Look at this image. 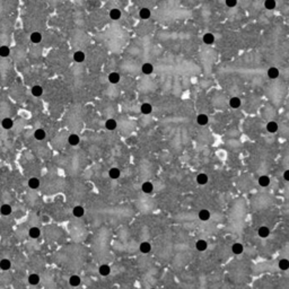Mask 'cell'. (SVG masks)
Masks as SVG:
<instances>
[{
  "label": "cell",
  "mask_w": 289,
  "mask_h": 289,
  "mask_svg": "<svg viewBox=\"0 0 289 289\" xmlns=\"http://www.w3.org/2000/svg\"><path fill=\"white\" fill-rule=\"evenodd\" d=\"M267 75L270 79H277L280 75V71H279L278 68L276 67H270L267 71Z\"/></svg>",
  "instance_id": "cell-2"
},
{
  "label": "cell",
  "mask_w": 289,
  "mask_h": 289,
  "mask_svg": "<svg viewBox=\"0 0 289 289\" xmlns=\"http://www.w3.org/2000/svg\"><path fill=\"white\" fill-rule=\"evenodd\" d=\"M98 272H99L101 276H103V277H106V276H109L111 273V268L107 264H102L101 267L98 268Z\"/></svg>",
  "instance_id": "cell-21"
},
{
  "label": "cell",
  "mask_w": 289,
  "mask_h": 289,
  "mask_svg": "<svg viewBox=\"0 0 289 289\" xmlns=\"http://www.w3.org/2000/svg\"><path fill=\"white\" fill-rule=\"evenodd\" d=\"M150 16H152V11H150L149 8H147V7H143V8H141L139 10V17H140L141 19L146 20L148 18H150Z\"/></svg>",
  "instance_id": "cell-6"
},
{
  "label": "cell",
  "mask_w": 289,
  "mask_h": 289,
  "mask_svg": "<svg viewBox=\"0 0 289 289\" xmlns=\"http://www.w3.org/2000/svg\"><path fill=\"white\" fill-rule=\"evenodd\" d=\"M11 268V262L9 261L8 259H3L0 260V269L3 271H7Z\"/></svg>",
  "instance_id": "cell-26"
},
{
  "label": "cell",
  "mask_w": 289,
  "mask_h": 289,
  "mask_svg": "<svg viewBox=\"0 0 289 289\" xmlns=\"http://www.w3.org/2000/svg\"><path fill=\"white\" fill-rule=\"evenodd\" d=\"M45 137H46V133L43 129H36L34 131V138L36 140H44Z\"/></svg>",
  "instance_id": "cell-24"
},
{
  "label": "cell",
  "mask_w": 289,
  "mask_h": 289,
  "mask_svg": "<svg viewBox=\"0 0 289 289\" xmlns=\"http://www.w3.org/2000/svg\"><path fill=\"white\" fill-rule=\"evenodd\" d=\"M278 267L280 270H284V271H286V270L289 269V260L288 259H281L280 261L278 262Z\"/></svg>",
  "instance_id": "cell-34"
},
{
  "label": "cell",
  "mask_w": 289,
  "mask_h": 289,
  "mask_svg": "<svg viewBox=\"0 0 289 289\" xmlns=\"http://www.w3.org/2000/svg\"><path fill=\"white\" fill-rule=\"evenodd\" d=\"M258 182H259V184H260V186H262V188H267V186L270 185L271 181H270L269 176H267V175H262V176L259 177Z\"/></svg>",
  "instance_id": "cell-12"
},
{
  "label": "cell",
  "mask_w": 289,
  "mask_h": 289,
  "mask_svg": "<svg viewBox=\"0 0 289 289\" xmlns=\"http://www.w3.org/2000/svg\"><path fill=\"white\" fill-rule=\"evenodd\" d=\"M79 141H80L79 136L76 135V133H72V135H70L69 138H68V142H69V145H71V146H77V145H79Z\"/></svg>",
  "instance_id": "cell-25"
},
{
  "label": "cell",
  "mask_w": 289,
  "mask_h": 289,
  "mask_svg": "<svg viewBox=\"0 0 289 289\" xmlns=\"http://www.w3.org/2000/svg\"><path fill=\"white\" fill-rule=\"evenodd\" d=\"M141 71H142L143 75H152L154 72V66L152 63H149V62H146L141 67Z\"/></svg>",
  "instance_id": "cell-8"
},
{
  "label": "cell",
  "mask_w": 289,
  "mask_h": 289,
  "mask_svg": "<svg viewBox=\"0 0 289 289\" xmlns=\"http://www.w3.org/2000/svg\"><path fill=\"white\" fill-rule=\"evenodd\" d=\"M1 126H3L5 130H10L13 126H14V121L11 120L10 118H5L1 121Z\"/></svg>",
  "instance_id": "cell-14"
},
{
  "label": "cell",
  "mask_w": 289,
  "mask_h": 289,
  "mask_svg": "<svg viewBox=\"0 0 289 289\" xmlns=\"http://www.w3.org/2000/svg\"><path fill=\"white\" fill-rule=\"evenodd\" d=\"M150 289H155V288H150Z\"/></svg>",
  "instance_id": "cell-40"
},
{
  "label": "cell",
  "mask_w": 289,
  "mask_h": 289,
  "mask_svg": "<svg viewBox=\"0 0 289 289\" xmlns=\"http://www.w3.org/2000/svg\"><path fill=\"white\" fill-rule=\"evenodd\" d=\"M140 111H141V113L142 114H150V113L153 112V106H152V104H149V103H142L141 104V106H140Z\"/></svg>",
  "instance_id": "cell-22"
},
{
  "label": "cell",
  "mask_w": 289,
  "mask_h": 289,
  "mask_svg": "<svg viewBox=\"0 0 289 289\" xmlns=\"http://www.w3.org/2000/svg\"><path fill=\"white\" fill-rule=\"evenodd\" d=\"M121 10L118 8H113L110 11V18L112 20H119L121 18Z\"/></svg>",
  "instance_id": "cell-19"
},
{
  "label": "cell",
  "mask_w": 289,
  "mask_h": 289,
  "mask_svg": "<svg viewBox=\"0 0 289 289\" xmlns=\"http://www.w3.org/2000/svg\"><path fill=\"white\" fill-rule=\"evenodd\" d=\"M120 175H121V171L119 169H116V167H112V169L109 171V176L111 177V179H113V180L119 179Z\"/></svg>",
  "instance_id": "cell-27"
},
{
  "label": "cell",
  "mask_w": 289,
  "mask_h": 289,
  "mask_svg": "<svg viewBox=\"0 0 289 289\" xmlns=\"http://www.w3.org/2000/svg\"><path fill=\"white\" fill-rule=\"evenodd\" d=\"M258 235H259V237H261V238H267V237H269V235H270L269 227H267V226H261V227H259Z\"/></svg>",
  "instance_id": "cell-5"
},
{
  "label": "cell",
  "mask_w": 289,
  "mask_h": 289,
  "mask_svg": "<svg viewBox=\"0 0 289 289\" xmlns=\"http://www.w3.org/2000/svg\"><path fill=\"white\" fill-rule=\"evenodd\" d=\"M28 282L29 285H33V286H36V285L40 284V276L36 275V273H32V275L28 276Z\"/></svg>",
  "instance_id": "cell-23"
},
{
  "label": "cell",
  "mask_w": 289,
  "mask_h": 289,
  "mask_svg": "<svg viewBox=\"0 0 289 289\" xmlns=\"http://www.w3.org/2000/svg\"><path fill=\"white\" fill-rule=\"evenodd\" d=\"M141 191H142L143 193H146V194L152 193V192L154 191V184H153L150 181H146V182H143L142 184H141Z\"/></svg>",
  "instance_id": "cell-1"
},
{
  "label": "cell",
  "mask_w": 289,
  "mask_h": 289,
  "mask_svg": "<svg viewBox=\"0 0 289 289\" xmlns=\"http://www.w3.org/2000/svg\"><path fill=\"white\" fill-rule=\"evenodd\" d=\"M40 235H41V230H40L39 227H32L28 230V236H29L31 238L36 239L40 237Z\"/></svg>",
  "instance_id": "cell-16"
},
{
  "label": "cell",
  "mask_w": 289,
  "mask_h": 289,
  "mask_svg": "<svg viewBox=\"0 0 289 289\" xmlns=\"http://www.w3.org/2000/svg\"><path fill=\"white\" fill-rule=\"evenodd\" d=\"M29 37H31V41L33 43H40L42 41V34L39 33V32H33Z\"/></svg>",
  "instance_id": "cell-35"
},
{
  "label": "cell",
  "mask_w": 289,
  "mask_h": 289,
  "mask_svg": "<svg viewBox=\"0 0 289 289\" xmlns=\"http://www.w3.org/2000/svg\"><path fill=\"white\" fill-rule=\"evenodd\" d=\"M278 129H279V126L277 122H275V121H270V122L267 123V130L270 133H275V132L278 131Z\"/></svg>",
  "instance_id": "cell-17"
},
{
  "label": "cell",
  "mask_w": 289,
  "mask_h": 289,
  "mask_svg": "<svg viewBox=\"0 0 289 289\" xmlns=\"http://www.w3.org/2000/svg\"><path fill=\"white\" fill-rule=\"evenodd\" d=\"M32 94H33V96H35V97H40V96L43 94V88L41 87V86H39V85H35V86H33L31 89Z\"/></svg>",
  "instance_id": "cell-33"
},
{
  "label": "cell",
  "mask_w": 289,
  "mask_h": 289,
  "mask_svg": "<svg viewBox=\"0 0 289 289\" xmlns=\"http://www.w3.org/2000/svg\"><path fill=\"white\" fill-rule=\"evenodd\" d=\"M202 41L203 43L207 45H211L213 42H215V35L212 33H206L202 37Z\"/></svg>",
  "instance_id": "cell-13"
},
{
  "label": "cell",
  "mask_w": 289,
  "mask_h": 289,
  "mask_svg": "<svg viewBox=\"0 0 289 289\" xmlns=\"http://www.w3.org/2000/svg\"><path fill=\"white\" fill-rule=\"evenodd\" d=\"M80 282H82V280H80V278H79L78 276L73 275L71 276L70 278H69V285H70L71 287H77L80 285Z\"/></svg>",
  "instance_id": "cell-30"
},
{
  "label": "cell",
  "mask_w": 289,
  "mask_h": 289,
  "mask_svg": "<svg viewBox=\"0 0 289 289\" xmlns=\"http://www.w3.org/2000/svg\"><path fill=\"white\" fill-rule=\"evenodd\" d=\"M139 251H140L142 254H148L150 251H152V244L149 242H142L139 245Z\"/></svg>",
  "instance_id": "cell-3"
},
{
  "label": "cell",
  "mask_w": 289,
  "mask_h": 289,
  "mask_svg": "<svg viewBox=\"0 0 289 289\" xmlns=\"http://www.w3.org/2000/svg\"><path fill=\"white\" fill-rule=\"evenodd\" d=\"M109 82L113 85H116L120 82V75L118 72H111L109 75Z\"/></svg>",
  "instance_id": "cell-28"
},
{
  "label": "cell",
  "mask_w": 289,
  "mask_h": 289,
  "mask_svg": "<svg viewBox=\"0 0 289 289\" xmlns=\"http://www.w3.org/2000/svg\"><path fill=\"white\" fill-rule=\"evenodd\" d=\"M225 3H226V6H227V7L233 8V7H235V6L237 5V0H225Z\"/></svg>",
  "instance_id": "cell-38"
},
{
  "label": "cell",
  "mask_w": 289,
  "mask_h": 289,
  "mask_svg": "<svg viewBox=\"0 0 289 289\" xmlns=\"http://www.w3.org/2000/svg\"><path fill=\"white\" fill-rule=\"evenodd\" d=\"M198 217H199V219L201 222H208L211 217L210 211L207 210V209H202V210H200L199 213H198Z\"/></svg>",
  "instance_id": "cell-4"
},
{
  "label": "cell",
  "mask_w": 289,
  "mask_h": 289,
  "mask_svg": "<svg viewBox=\"0 0 289 289\" xmlns=\"http://www.w3.org/2000/svg\"><path fill=\"white\" fill-rule=\"evenodd\" d=\"M276 6H277L276 0H265V1H264V7H265V9H268V10H273V9L276 8Z\"/></svg>",
  "instance_id": "cell-36"
},
{
  "label": "cell",
  "mask_w": 289,
  "mask_h": 289,
  "mask_svg": "<svg viewBox=\"0 0 289 289\" xmlns=\"http://www.w3.org/2000/svg\"><path fill=\"white\" fill-rule=\"evenodd\" d=\"M284 179H285V181H287V182H289V169H287V171H285L284 172Z\"/></svg>",
  "instance_id": "cell-39"
},
{
  "label": "cell",
  "mask_w": 289,
  "mask_h": 289,
  "mask_svg": "<svg viewBox=\"0 0 289 289\" xmlns=\"http://www.w3.org/2000/svg\"><path fill=\"white\" fill-rule=\"evenodd\" d=\"M11 211H13V209H11V207L9 205H3L0 207V213L3 216H9L11 213Z\"/></svg>",
  "instance_id": "cell-32"
},
{
  "label": "cell",
  "mask_w": 289,
  "mask_h": 289,
  "mask_svg": "<svg viewBox=\"0 0 289 289\" xmlns=\"http://www.w3.org/2000/svg\"><path fill=\"white\" fill-rule=\"evenodd\" d=\"M195 249L198 251H200V252H203V251H206L208 249V242L205 241V239H199V241H196Z\"/></svg>",
  "instance_id": "cell-11"
},
{
  "label": "cell",
  "mask_w": 289,
  "mask_h": 289,
  "mask_svg": "<svg viewBox=\"0 0 289 289\" xmlns=\"http://www.w3.org/2000/svg\"><path fill=\"white\" fill-rule=\"evenodd\" d=\"M228 104H229V106L232 107V109H238V107L241 106L242 101H241V98H239V97H237V96H234V97H230Z\"/></svg>",
  "instance_id": "cell-9"
},
{
  "label": "cell",
  "mask_w": 289,
  "mask_h": 289,
  "mask_svg": "<svg viewBox=\"0 0 289 289\" xmlns=\"http://www.w3.org/2000/svg\"><path fill=\"white\" fill-rule=\"evenodd\" d=\"M116 126H118V123H116V121H115L114 119H109V120L105 121V128H106L107 130H110V131L115 130L116 129Z\"/></svg>",
  "instance_id": "cell-20"
},
{
  "label": "cell",
  "mask_w": 289,
  "mask_h": 289,
  "mask_svg": "<svg viewBox=\"0 0 289 289\" xmlns=\"http://www.w3.org/2000/svg\"><path fill=\"white\" fill-rule=\"evenodd\" d=\"M208 122H209V118H208L207 114L201 113V114H199L196 116V123L199 124V126H206Z\"/></svg>",
  "instance_id": "cell-15"
},
{
  "label": "cell",
  "mask_w": 289,
  "mask_h": 289,
  "mask_svg": "<svg viewBox=\"0 0 289 289\" xmlns=\"http://www.w3.org/2000/svg\"><path fill=\"white\" fill-rule=\"evenodd\" d=\"M85 213V209L84 207H82V206H76V207L72 209V215L76 218H80V217L84 216Z\"/></svg>",
  "instance_id": "cell-18"
},
{
  "label": "cell",
  "mask_w": 289,
  "mask_h": 289,
  "mask_svg": "<svg viewBox=\"0 0 289 289\" xmlns=\"http://www.w3.org/2000/svg\"><path fill=\"white\" fill-rule=\"evenodd\" d=\"M243 251H244V246H243V244H241V243H234V244L232 245V252H233L235 255L242 254Z\"/></svg>",
  "instance_id": "cell-10"
},
{
  "label": "cell",
  "mask_w": 289,
  "mask_h": 289,
  "mask_svg": "<svg viewBox=\"0 0 289 289\" xmlns=\"http://www.w3.org/2000/svg\"><path fill=\"white\" fill-rule=\"evenodd\" d=\"M28 186L31 189H33V190H36L40 186V180L37 177H31L28 180Z\"/></svg>",
  "instance_id": "cell-29"
},
{
  "label": "cell",
  "mask_w": 289,
  "mask_h": 289,
  "mask_svg": "<svg viewBox=\"0 0 289 289\" xmlns=\"http://www.w3.org/2000/svg\"><path fill=\"white\" fill-rule=\"evenodd\" d=\"M85 53L83 52V51H77V52H75L73 53V60L76 62H78V63H80V62H83L85 60Z\"/></svg>",
  "instance_id": "cell-31"
},
{
  "label": "cell",
  "mask_w": 289,
  "mask_h": 289,
  "mask_svg": "<svg viewBox=\"0 0 289 289\" xmlns=\"http://www.w3.org/2000/svg\"><path fill=\"white\" fill-rule=\"evenodd\" d=\"M208 181H209V177L205 173H200V174L196 175V183L199 185H206L208 183Z\"/></svg>",
  "instance_id": "cell-7"
},
{
  "label": "cell",
  "mask_w": 289,
  "mask_h": 289,
  "mask_svg": "<svg viewBox=\"0 0 289 289\" xmlns=\"http://www.w3.org/2000/svg\"><path fill=\"white\" fill-rule=\"evenodd\" d=\"M9 54H10V49H9L7 45H3V46H0V56L6 58V56H8Z\"/></svg>",
  "instance_id": "cell-37"
}]
</instances>
